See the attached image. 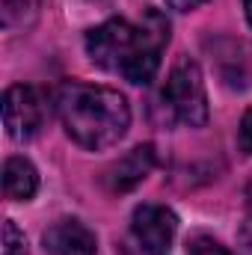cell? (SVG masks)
<instances>
[{"label": "cell", "mask_w": 252, "mask_h": 255, "mask_svg": "<svg viewBox=\"0 0 252 255\" xmlns=\"http://www.w3.org/2000/svg\"><path fill=\"white\" fill-rule=\"evenodd\" d=\"M169 3V9H175V12H193V9H199L202 3H208V0H166Z\"/></svg>", "instance_id": "13"}, {"label": "cell", "mask_w": 252, "mask_h": 255, "mask_svg": "<svg viewBox=\"0 0 252 255\" xmlns=\"http://www.w3.org/2000/svg\"><path fill=\"white\" fill-rule=\"evenodd\" d=\"M169 42V21L148 9L142 21L110 18L101 27L86 33V54L89 60L125 80L145 86L154 80L160 68V54Z\"/></svg>", "instance_id": "1"}, {"label": "cell", "mask_w": 252, "mask_h": 255, "mask_svg": "<svg viewBox=\"0 0 252 255\" xmlns=\"http://www.w3.org/2000/svg\"><path fill=\"white\" fill-rule=\"evenodd\" d=\"M3 255H27V238L18 232L12 220L3 223Z\"/></svg>", "instance_id": "10"}, {"label": "cell", "mask_w": 252, "mask_h": 255, "mask_svg": "<svg viewBox=\"0 0 252 255\" xmlns=\"http://www.w3.org/2000/svg\"><path fill=\"white\" fill-rule=\"evenodd\" d=\"M151 169H154V148L151 145H136L107 169V187L113 193H127L136 184H142Z\"/></svg>", "instance_id": "7"}, {"label": "cell", "mask_w": 252, "mask_h": 255, "mask_svg": "<svg viewBox=\"0 0 252 255\" xmlns=\"http://www.w3.org/2000/svg\"><path fill=\"white\" fill-rule=\"evenodd\" d=\"M48 119V101L36 86H9L3 95V125L12 139L36 136Z\"/></svg>", "instance_id": "4"}, {"label": "cell", "mask_w": 252, "mask_h": 255, "mask_svg": "<svg viewBox=\"0 0 252 255\" xmlns=\"http://www.w3.org/2000/svg\"><path fill=\"white\" fill-rule=\"evenodd\" d=\"M57 116L65 133L89 151L116 145L130 128V107L125 95L110 86L65 80L57 89Z\"/></svg>", "instance_id": "2"}, {"label": "cell", "mask_w": 252, "mask_h": 255, "mask_svg": "<svg viewBox=\"0 0 252 255\" xmlns=\"http://www.w3.org/2000/svg\"><path fill=\"white\" fill-rule=\"evenodd\" d=\"M130 232L145 255H169L178 235V217L166 205H139L133 211Z\"/></svg>", "instance_id": "5"}, {"label": "cell", "mask_w": 252, "mask_h": 255, "mask_svg": "<svg viewBox=\"0 0 252 255\" xmlns=\"http://www.w3.org/2000/svg\"><path fill=\"white\" fill-rule=\"evenodd\" d=\"M241 145L252 154V110H247L241 119Z\"/></svg>", "instance_id": "12"}, {"label": "cell", "mask_w": 252, "mask_h": 255, "mask_svg": "<svg viewBox=\"0 0 252 255\" xmlns=\"http://www.w3.org/2000/svg\"><path fill=\"white\" fill-rule=\"evenodd\" d=\"M163 107L181 125L202 128L208 122V92H205V77L196 60L181 57L172 65L163 86Z\"/></svg>", "instance_id": "3"}, {"label": "cell", "mask_w": 252, "mask_h": 255, "mask_svg": "<svg viewBox=\"0 0 252 255\" xmlns=\"http://www.w3.org/2000/svg\"><path fill=\"white\" fill-rule=\"evenodd\" d=\"M241 241H244V247H247V253L252 255V214L247 217V223H244V229H241Z\"/></svg>", "instance_id": "14"}, {"label": "cell", "mask_w": 252, "mask_h": 255, "mask_svg": "<svg viewBox=\"0 0 252 255\" xmlns=\"http://www.w3.org/2000/svg\"><path fill=\"white\" fill-rule=\"evenodd\" d=\"M187 255H232V253H229L220 241L199 235V238H193V241L187 244Z\"/></svg>", "instance_id": "11"}, {"label": "cell", "mask_w": 252, "mask_h": 255, "mask_svg": "<svg viewBox=\"0 0 252 255\" xmlns=\"http://www.w3.org/2000/svg\"><path fill=\"white\" fill-rule=\"evenodd\" d=\"M48 0H3V27L6 30H27L36 24Z\"/></svg>", "instance_id": "9"}, {"label": "cell", "mask_w": 252, "mask_h": 255, "mask_svg": "<svg viewBox=\"0 0 252 255\" xmlns=\"http://www.w3.org/2000/svg\"><path fill=\"white\" fill-rule=\"evenodd\" d=\"M3 190L12 202H30L39 190V172L27 157H9L3 163Z\"/></svg>", "instance_id": "8"}, {"label": "cell", "mask_w": 252, "mask_h": 255, "mask_svg": "<svg viewBox=\"0 0 252 255\" xmlns=\"http://www.w3.org/2000/svg\"><path fill=\"white\" fill-rule=\"evenodd\" d=\"M244 9H247V21H250V27H252V0H244Z\"/></svg>", "instance_id": "15"}, {"label": "cell", "mask_w": 252, "mask_h": 255, "mask_svg": "<svg viewBox=\"0 0 252 255\" xmlns=\"http://www.w3.org/2000/svg\"><path fill=\"white\" fill-rule=\"evenodd\" d=\"M45 250L51 255H95L98 241L95 232L80 220H57L45 232Z\"/></svg>", "instance_id": "6"}]
</instances>
